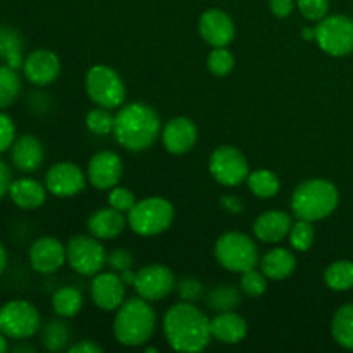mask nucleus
<instances>
[{"label": "nucleus", "mask_w": 353, "mask_h": 353, "mask_svg": "<svg viewBox=\"0 0 353 353\" xmlns=\"http://www.w3.org/2000/svg\"><path fill=\"white\" fill-rule=\"evenodd\" d=\"M164 334L176 352L199 353L212 340L210 319L193 302H179L164 316Z\"/></svg>", "instance_id": "obj_1"}, {"label": "nucleus", "mask_w": 353, "mask_h": 353, "mask_svg": "<svg viewBox=\"0 0 353 353\" xmlns=\"http://www.w3.org/2000/svg\"><path fill=\"white\" fill-rule=\"evenodd\" d=\"M161 133V117L143 102L128 103L114 116L112 134L117 143L130 152L147 150Z\"/></svg>", "instance_id": "obj_2"}, {"label": "nucleus", "mask_w": 353, "mask_h": 353, "mask_svg": "<svg viewBox=\"0 0 353 353\" xmlns=\"http://www.w3.org/2000/svg\"><path fill=\"white\" fill-rule=\"evenodd\" d=\"M155 310L141 296L124 300L114 317V336L124 347H141L155 330Z\"/></svg>", "instance_id": "obj_3"}, {"label": "nucleus", "mask_w": 353, "mask_h": 353, "mask_svg": "<svg viewBox=\"0 0 353 353\" xmlns=\"http://www.w3.org/2000/svg\"><path fill=\"white\" fill-rule=\"evenodd\" d=\"M340 192L327 179H307L300 183L292 195V210L296 219L317 223L336 210Z\"/></svg>", "instance_id": "obj_4"}, {"label": "nucleus", "mask_w": 353, "mask_h": 353, "mask_svg": "<svg viewBox=\"0 0 353 353\" xmlns=\"http://www.w3.org/2000/svg\"><path fill=\"white\" fill-rule=\"evenodd\" d=\"M214 255L219 265L236 274L257 268L261 262L257 243L240 231H228L221 234L214 245Z\"/></svg>", "instance_id": "obj_5"}, {"label": "nucleus", "mask_w": 353, "mask_h": 353, "mask_svg": "<svg viewBox=\"0 0 353 353\" xmlns=\"http://www.w3.org/2000/svg\"><path fill=\"white\" fill-rule=\"evenodd\" d=\"M174 221V207L162 196L138 200L128 212V224L140 236H157L168 231Z\"/></svg>", "instance_id": "obj_6"}, {"label": "nucleus", "mask_w": 353, "mask_h": 353, "mask_svg": "<svg viewBox=\"0 0 353 353\" xmlns=\"http://www.w3.org/2000/svg\"><path fill=\"white\" fill-rule=\"evenodd\" d=\"M85 88L92 102L110 110L123 105L124 97H126V86L121 76L112 68L103 64H97L88 69Z\"/></svg>", "instance_id": "obj_7"}, {"label": "nucleus", "mask_w": 353, "mask_h": 353, "mask_svg": "<svg viewBox=\"0 0 353 353\" xmlns=\"http://www.w3.org/2000/svg\"><path fill=\"white\" fill-rule=\"evenodd\" d=\"M316 41L321 50L333 57H345L353 52V19L334 14L321 19L316 26Z\"/></svg>", "instance_id": "obj_8"}, {"label": "nucleus", "mask_w": 353, "mask_h": 353, "mask_svg": "<svg viewBox=\"0 0 353 353\" xmlns=\"http://www.w3.org/2000/svg\"><path fill=\"white\" fill-rule=\"evenodd\" d=\"M40 330V312L26 300H10L0 309V331L10 340H28Z\"/></svg>", "instance_id": "obj_9"}, {"label": "nucleus", "mask_w": 353, "mask_h": 353, "mask_svg": "<svg viewBox=\"0 0 353 353\" xmlns=\"http://www.w3.org/2000/svg\"><path fill=\"white\" fill-rule=\"evenodd\" d=\"M68 264L72 271L83 276L99 274L107 264V252L99 238L92 234H76L65 247Z\"/></svg>", "instance_id": "obj_10"}, {"label": "nucleus", "mask_w": 353, "mask_h": 353, "mask_svg": "<svg viewBox=\"0 0 353 353\" xmlns=\"http://www.w3.org/2000/svg\"><path fill=\"white\" fill-rule=\"evenodd\" d=\"M209 171L212 178L223 186H238L247 181L250 169L247 157L238 148L223 145L210 155Z\"/></svg>", "instance_id": "obj_11"}, {"label": "nucleus", "mask_w": 353, "mask_h": 353, "mask_svg": "<svg viewBox=\"0 0 353 353\" xmlns=\"http://www.w3.org/2000/svg\"><path fill=\"white\" fill-rule=\"evenodd\" d=\"M133 288L147 302H159L176 288V278L165 265L152 264L137 272Z\"/></svg>", "instance_id": "obj_12"}, {"label": "nucleus", "mask_w": 353, "mask_h": 353, "mask_svg": "<svg viewBox=\"0 0 353 353\" xmlns=\"http://www.w3.org/2000/svg\"><path fill=\"white\" fill-rule=\"evenodd\" d=\"M85 172L81 171V168L68 161L54 164L45 174L47 192L59 199L78 195L85 190Z\"/></svg>", "instance_id": "obj_13"}, {"label": "nucleus", "mask_w": 353, "mask_h": 353, "mask_svg": "<svg viewBox=\"0 0 353 353\" xmlns=\"http://www.w3.org/2000/svg\"><path fill=\"white\" fill-rule=\"evenodd\" d=\"M124 165L119 155L112 150H102L93 155L88 162V181L97 190H110L119 185Z\"/></svg>", "instance_id": "obj_14"}, {"label": "nucleus", "mask_w": 353, "mask_h": 353, "mask_svg": "<svg viewBox=\"0 0 353 353\" xmlns=\"http://www.w3.org/2000/svg\"><path fill=\"white\" fill-rule=\"evenodd\" d=\"M68 262L65 247L61 240L52 236L38 238L30 248V264L40 274H54Z\"/></svg>", "instance_id": "obj_15"}, {"label": "nucleus", "mask_w": 353, "mask_h": 353, "mask_svg": "<svg viewBox=\"0 0 353 353\" xmlns=\"http://www.w3.org/2000/svg\"><path fill=\"white\" fill-rule=\"evenodd\" d=\"M92 300L100 310L112 312L117 310L126 296V285L121 279L119 272H102L95 274L92 281Z\"/></svg>", "instance_id": "obj_16"}, {"label": "nucleus", "mask_w": 353, "mask_h": 353, "mask_svg": "<svg viewBox=\"0 0 353 353\" xmlns=\"http://www.w3.org/2000/svg\"><path fill=\"white\" fill-rule=\"evenodd\" d=\"M23 72L30 83L37 86H47L61 74V61L57 54L48 48H38L24 57Z\"/></svg>", "instance_id": "obj_17"}, {"label": "nucleus", "mask_w": 353, "mask_h": 353, "mask_svg": "<svg viewBox=\"0 0 353 353\" xmlns=\"http://www.w3.org/2000/svg\"><path fill=\"white\" fill-rule=\"evenodd\" d=\"M200 37L212 47H228L234 40V23L230 14L221 9H209L200 16Z\"/></svg>", "instance_id": "obj_18"}, {"label": "nucleus", "mask_w": 353, "mask_h": 353, "mask_svg": "<svg viewBox=\"0 0 353 353\" xmlns=\"http://www.w3.org/2000/svg\"><path fill=\"white\" fill-rule=\"evenodd\" d=\"M162 143L169 154L183 155L192 150L199 138L195 123L185 116L172 117L162 130Z\"/></svg>", "instance_id": "obj_19"}, {"label": "nucleus", "mask_w": 353, "mask_h": 353, "mask_svg": "<svg viewBox=\"0 0 353 353\" xmlns=\"http://www.w3.org/2000/svg\"><path fill=\"white\" fill-rule=\"evenodd\" d=\"M292 226V216L283 210H268L255 219L254 234L262 243H279L288 238Z\"/></svg>", "instance_id": "obj_20"}, {"label": "nucleus", "mask_w": 353, "mask_h": 353, "mask_svg": "<svg viewBox=\"0 0 353 353\" xmlns=\"http://www.w3.org/2000/svg\"><path fill=\"white\" fill-rule=\"evenodd\" d=\"M45 150L41 141L33 134H23L10 147V159L17 171L34 172L43 164Z\"/></svg>", "instance_id": "obj_21"}, {"label": "nucleus", "mask_w": 353, "mask_h": 353, "mask_svg": "<svg viewBox=\"0 0 353 353\" xmlns=\"http://www.w3.org/2000/svg\"><path fill=\"white\" fill-rule=\"evenodd\" d=\"M210 330H212V338L226 345L241 343L248 333L247 321L234 310L217 312V316L210 321Z\"/></svg>", "instance_id": "obj_22"}, {"label": "nucleus", "mask_w": 353, "mask_h": 353, "mask_svg": "<svg viewBox=\"0 0 353 353\" xmlns=\"http://www.w3.org/2000/svg\"><path fill=\"white\" fill-rule=\"evenodd\" d=\"M9 196L19 209L34 210L40 209L47 200V186L33 178L12 179L9 188Z\"/></svg>", "instance_id": "obj_23"}, {"label": "nucleus", "mask_w": 353, "mask_h": 353, "mask_svg": "<svg viewBox=\"0 0 353 353\" xmlns=\"http://www.w3.org/2000/svg\"><path fill=\"white\" fill-rule=\"evenodd\" d=\"M128 219L123 216V212L107 207L93 212L88 219V231L92 236L99 240H114L119 236L126 228Z\"/></svg>", "instance_id": "obj_24"}, {"label": "nucleus", "mask_w": 353, "mask_h": 353, "mask_svg": "<svg viewBox=\"0 0 353 353\" xmlns=\"http://www.w3.org/2000/svg\"><path fill=\"white\" fill-rule=\"evenodd\" d=\"M295 269V255L286 248H272L261 259V271L264 272L265 278L272 279V281H283V279L290 278Z\"/></svg>", "instance_id": "obj_25"}, {"label": "nucleus", "mask_w": 353, "mask_h": 353, "mask_svg": "<svg viewBox=\"0 0 353 353\" xmlns=\"http://www.w3.org/2000/svg\"><path fill=\"white\" fill-rule=\"evenodd\" d=\"M24 41L17 30L10 26H0V59L12 69L23 68Z\"/></svg>", "instance_id": "obj_26"}, {"label": "nucleus", "mask_w": 353, "mask_h": 353, "mask_svg": "<svg viewBox=\"0 0 353 353\" xmlns=\"http://www.w3.org/2000/svg\"><path fill=\"white\" fill-rule=\"evenodd\" d=\"M83 307V295L74 286H62L52 296V309L62 319L78 316Z\"/></svg>", "instance_id": "obj_27"}, {"label": "nucleus", "mask_w": 353, "mask_h": 353, "mask_svg": "<svg viewBox=\"0 0 353 353\" xmlns=\"http://www.w3.org/2000/svg\"><path fill=\"white\" fill-rule=\"evenodd\" d=\"M331 334L340 347L353 350V303L336 310L331 323Z\"/></svg>", "instance_id": "obj_28"}, {"label": "nucleus", "mask_w": 353, "mask_h": 353, "mask_svg": "<svg viewBox=\"0 0 353 353\" xmlns=\"http://www.w3.org/2000/svg\"><path fill=\"white\" fill-rule=\"evenodd\" d=\"M247 185L250 192L259 199H272L274 195H278L279 188H281L278 174L269 169H257V171L250 172L247 178Z\"/></svg>", "instance_id": "obj_29"}, {"label": "nucleus", "mask_w": 353, "mask_h": 353, "mask_svg": "<svg viewBox=\"0 0 353 353\" xmlns=\"http://www.w3.org/2000/svg\"><path fill=\"white\" fill-rule=\"evenodd\" d=\"M324 283L333 292H348L353 288V262L336 261L324 271Z\"/></svg>", "instance_id": "obj_30"}, {"label": "nucleus", "mask_w": 353, "mask_h": 353, "mask_svg": "<svg viewBox=\"0 0 353 353\" xmlns=\"http://www.w3.org/2000/svg\"><path fill=\"white\" fill-rule=\"evenodd\" d=\"M71 340V330L68 324L61 319H54L43 327L41 333V343L48 352H62L68 348Z\"/></svg>", "instance_id": "obj_31"}, {"label": "nucleus", "mask_w": 353, "mask_h": 353, "mask_svg": "<svg viewBox=\"0 0 353 353\" xmlns=\"http://www.w3.org/2000/svg\"><path fill=\"white\" fill-rule=\"evenodd\" d=\"M21 93V78L17 69L7 64L0 65V110L7 109L17 100Z\"/></svg>", "instance_id": "obj_32"}, {"label": "nucleus", "mask_w": 353, "mask_h": 353, "mask_svg": "<svg viewBox=\"0 0 353 353\" xmlns=\"http://www.w3.org/2000/svg\"><path fill=\"white\" fill-rule=\"evenodd\" d=\"M209 307L216 312H228V310H234L241 302V295L234 286L231 285H219L209 293Z\"/></svg>", "instance_id": "obj_33"}, {"label": "nucleus", "mask_w": 353, "mask_h": 353, "mask_svg": "<svg viewBox=\"0 0 353 353\" xmlns=\"http://www.w3.org/2000/svg\"><path fill=\"white\" fill-rule=\"evenodd\" d=\"M290 243L295 250L299 252H307L312 248L314 240H316V231H314V226L310 221L299 219L292 226V231L288 234Z\"/></svg>", "instance_id": "obj_34"}, {"label": "nucleus", "mask_w": 353, "mask_h": 353, "mask_svg": "<svg viewBox=\"0 0 353 353\" xmlns=\"http://www.w3.org/2000/svg\"><path fill=\"white\" fill-rule=\"evenodd\" d=\"M86 128L93 134L105 137L114 131V116L110 114V109L105 107H97L86 114Z\"/></svg>", "instance_id": "obj_35"}, {"label": "nucleus", "mask_w": 353, "mask_h": 353, "mask_svg": "<svg viewBox=\"0 0 353 353\" xmlns=\"http://www.w3.org/2000/svg\"><path fill=\"white\" fill-rule=\"evenodd\" d=\"M207 68L217 78L228 76L234 68V55L226 47H214L207 59Z\"/></svg>", "instance_id": "obj_36"}, {"label": "nucleus", "mask_w": 353, "mask_h": 353, "mask_svg": "<svg viewBox=\"0 0 353 353\" xmlns=\"http://www.w3.org/2000/svg\"><path fill=\"white\" fill-rule=\"evenodd\" d=\"M241 292L245 295L252 296V299H257V296L264 295L265 290H268V278L262 271L257 269H248V271L241 272Z\"/></svg>", "instance_id": "obj_37"}, {"label": "nucleus", "mask_w": 353, "mask_h": 353, "mask_svg": "<svg viewBox=\"0 0 353 353\" xmlns=\"http://www.w3.org/2000/svg\"><path fill=\"white\" fill-rule=\"evenodd\" d=\"M296 7L307 21L319 23L330 12V0H296Z\"/></svg>", "instance_id": "obj_38"}, {"label": "nucleus", "mask_w": 353, "mask_h": 353, "mask_svg": "<svg viewBox=\"0 0 353 353\" xmlns=\"http://www.w3.org/2000/svg\"><path fill=\"white\" fill-rule=\"evenodd\" d=\"M137 203L134 193L131 190L124 188V186H114L109 192V205L112 209L119 210V212L128 214Z\"/></svg>", "instance_id": "obj_39"}, {"label": "nucleus", "mask_w": 353, "mask_h": 353, "mask_svg": "<svg viewBox=\"0 0 353 353\" xmlns=\"http://www.w3.org/2000/svg\"><path fill=\"white\" fill-rule=\"evenodd\" d=\"M107 264L110 265L112 271L123 272L128 271V269H133L134 259L131 255V252L124 250V248H116V250L107 254Z\"/></svg>", "instance_id": "obj_40"}, {"label": "nucleus", "mask_w": 353, "mask_h": 353, "mask_svg": "<svg viewBox=\"0 0 353 353\" xmlns=\"http://www.w3.org/2000/svg\"><path fill=\"white\" fill-rule=\"evenodd\" d=\"M14 141H16V124L0 110V154L9 150Z\"/></svg>", "instance_id": "obj_41"}, {"label": "nucleus", "mask_w": 353, "mask_h": 353, "mask_svg": "<svg viewBox=\"0 0 353 353\" xmlns=\"http://www.w3.org/2000/svg\"><path fill=\"white\" fill-rule=\"evenodd\" d=\"M178 292H179V296H181L185 302H196V300L202 296L203 286L202 283L196 281V279L186 278L183 279V281H179Z\"/></svg>", "instance_id": "obj_42"}, {"label": "nucleus", "mask_w": 353, "mask_h": 353, "mask_svg": "<svg viewBox=\"0 0 353 353\" xmlns=\"http://www.w3.org/2000/svg\"><path fill=\"white\" fill-rule=\"evenodd\" d=\"M269 9L279 19L292 16L293 9H295V0H269Z\"/></svg>", "instance_id": "obj_43"}, {"label": "nucleus", "mask_w": 353, "mask_h": 353, "mask_svg": "<svg viewBox=\"0 0 353 353\" xmlns=\"http://www.w3.org/2000/svg\"><path fill=\"white\" fill-rule=\"evenodd\" d=\"M10 183H12V172H10L9 165L0 159V200L9 195Z\"/></svg>", "instance_id": "obj_44"}, {"label": "nucleus", "mask_w": 353, "mask_h": 353, "mask_svg": "<svg viewBox=\"0 0 353 353\" xmlns=\"http://www.w3.org/2000/svg\"><path fill=\"white\" fill-rule=\"evenodd\" d=\"M68 352H71V353H102L103 348L100 347V345H97L95 341L83 340V341H79V343L69 347Z\"/></svg>", "instance_id": "obj_45"}, {"label": "nucleus", "mask_w": 353, "mask_h": 353, "mask_svg": "<svg viewBox=\"0 0 353 353\" xmlns=\"http://www.w3.org/2000/svg\"><path fill=\"white\" fill-rule=\"evenodd\" d=\"M221 205L233 214L243 212V207H245L243 202H241V200L234 195H224L223 199H221Z\"/></svg>", "instance_id": "obj_46"}, {"label": "nucleus", "mask_w": 353, "mask_h": 353, "mask_svg": "<svg viewBox=\"0 0 353 353\" xmlns=\"http://www.w3.org/2000/svg\"><path fill=\"white\" fill-rule=\"evenodd\" d=\"M121 279H123V283L126 286H133L134 285V279H137V272L133 271V269H128V271H123L119 272Z\"/></svg>", "instance_id": "obj_47"}, {"label": "nucleus", "mask_w": 353, "mask_h": 353, "mask_svg": "<svg viewBox=\"0 0 353 353\" xmlns=\"http://www.w3.org/2000/svg\"><path fill=\"white\" fill-rule=\"evenodd\" d=\"M6 268H7V252H6V247L0 243V276H2V272L6 271Z\"/></svg>", "instance_id": "obj_48"}, {"label": "nucleus", "mask_w": 353, "mask_h": 353, "mask_svg": "<svg viewBox=\"0 0 353 353\" xmlns=\"http://www.w3.org/2000/svg\"><path fill=\"white\" fill-rule=\"evenodd\" d=\"M302 37L305 40H316V28H303Z\"/></svg>", "instance_id": "obj_49"}, {"label": "nucleus", "mask_w": 353, "mask_h": 353, "mask_svg": "<svg viewBox=\"0 0 353 353\" xmlns=\"http://www.w3.org/2000/svg\"><path fill=\"white\" fill-rule=\"evenodd\" d=\"M9 350V343H7V336L0 331V353H6Z\"/></svg>", "instance_id": "obj_50"}, {"label": "nucleus", "mask_w": 353, "mask_h": 353, "mask_svg": "<svg viewBox=\"0 0 353 353\" xmlns=\"http://www.w3.org/2000/svg\"><path fill=\"white\" fill-rule=\"evenodd\" d=\"M12 350L14 352H33V348L31 347H14Z\"/></svg>", "instance_id": "obj_51"}, {"label": "nucleus", "mask_w": 353, "mask_h": 353, "mask_svg": "<svg viewBox=\"0 0 353 353\" xmlns=\"http://www.w3.org/2000/svg\"><path fill=\"white\" fill-rule=\"evenodd\" d=\"M147 352H148V353H150V352H157V348H154V347H148V348H147Z\"/></svg>", "instance_id": "obj_52"}]
</instances>
